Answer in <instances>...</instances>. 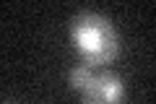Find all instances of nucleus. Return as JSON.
<instances>
[{
	"label": "nucleus",
	"instance_id": "obj_1",
	"mask_svg": "<svg viewBox=\"0 0 156 104\" xmlns=\"http://www.w3.org/2000/svg\"><path fill=\"white\" fill-rule=\"evenodd\" d=\"M70 39L76 44L83 63L94 68H104L120 55V37L109 18L96 11H81L70 21Z\"/></svg>",
	"mask_w": 156,
	"mask_h": 104
},
{
	"label": "nucleus",
	"instance_id": "obj_2",
	"mask_svg": "<svg viewBox=\"0 0 156 104\" xmlns=\"http://www.w3.org/2000/svg\"><path fill=\"white\" fill-rule=\"evenodd\" d=\"M78 94H81V104H122L125 83L117 73L107 68H94L89 83Z\"/></svg>",
	"mask_w": 156,
	"mask_h": 104
},
{
	"label": "nucleus",
	"instance_id": "obj_3",
	"mask_svg": "<svg viewBox=\"0 0 156 104\" xmlns=\"http://www.w3.org/2000/svg\"><path fill=\"white\" fill-rule=\"evenodd\" d=\"M91 73H94V65H89V63H83V60L78 63V65H73L70 73H68V83H70V88H73V91H81V88L89 83Z\"/></svg>",
	"mask_w": 156,
	"mask_h": 104
}]
</instances>
